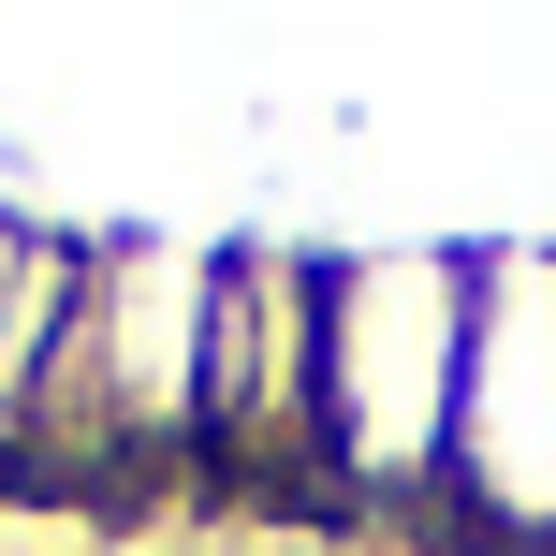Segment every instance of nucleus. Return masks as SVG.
Here are the masks:
<instances>
[{
    "label": "nucleus",
    "mask_w": 556,
    "mask_h": 556,
    "mask_svg": "<svg viewBox=\"0 0 556 556\" xmlns=\"http://www.w3.org/2000/svg\"><path fill=\"white\" fill-rule=\"evenodd\" d=\"M74 307H88V235H29L0 205V469L15 483H29V395H45Z\"/></svg>",
    "instance_id": "5"
},
{
    "label": "nucleus",
    "mask_w": 556,
    "mask_h": 556,
    "mask_svg": "<svg viewBox=\"0 0 556 556\" xmlns=\"http://www.w3.org/2000/svg\"><path fill=\"white\" fill-rule=\"evenodd\" d=\"M454 498L483 542L556 556V250H469V395Z\"/></svg>",
    "instance_id": "4"
},
{
    "label": "nucleus",
    "mask_w": 556,
    "mask_h": 556,
    "mask_svg": "<svg viewBox=\"0 0 556 556\" xmlns=\"http://www.w3.org/2000/svg\"><path fill=\"white\" fill-rule=\"evenodd\" d=\"M454 395H469V250L323 264V469L352 498L454 483Z\"/></svg>",
    "instance_id": "1"
},
{
    "label": "nucleus",
    "mask_w": 556,
    "mask_h": 556,
    "mask_svg": "<svg viewBox=\"0 0 556 556\" xmlns=\"http://www.w3.org/2000/svg\"><path fill=\"white\" fill-rule=\"evenodd\" d=\"M205 278H220V250L88 235V307H74V337H59L45 395H29V483L162 469V454H191V395H205Z\"/></svg>",
    "instance_id": "2"
},
{
    "label": "nucleus",
    "mask_w": 556,
    "mask_h": 556,
    "mask_svg": "<svg viewBox=\"0 0 556 556\" xmlns=\"http://www.w3.org/2000/svg\"><path fill=\"white\" fill-rule=\"evenodd\" d=\"M191 454L235 498H323V264L307 250H220Z\"/></svg>",
    "instance_id": "3"
}]
</instances>
